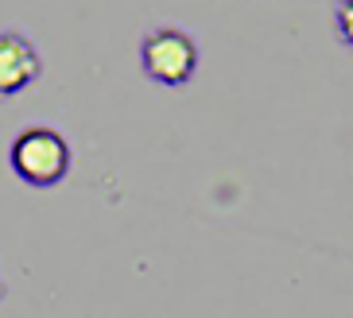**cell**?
Instances as JSON below:
<instances>
[{
    "mask_svg": "<svg viewBox=\"0 0 353 318\" xmlns=\"http://www.w3.org/2000/svg\"><path fill=\"white\" fill-rule=\"evenodd\" d=\"M74 163V152H70V140H66L59 128L51 124H32L23 128L8 148V167L20 183L35 186V190H51L59 186L70 175Z\"/></svg>",
    "mask_w": 353,
    "mask_h": 318,
    "instance_id": "obj_1",
    "label": "cell"
},
{
    "mask_svg": "<svg viewBox=\"0 0 353 318\" xmlns=\"http://www.w3.org/2000/svg\"><path fill=\"white\" fill-rule=\"evenodd\" d=\"M198 39L179 23H159V28L144 31L140 39V70L148 82L163 86V90H183L198 74Z\"/></svg>",
    "mask_w": 353,
    "mask_h": 318,
    "instance_id": "obj_2",
    "label": "cell"
},
{
    "mask_svg": "<svg viewBox=\"0 0 353 318\" xmlns=\"http://www.w3.org/2000/svg\"><path fill=\"white\" fill-rule=\"evenodd\" d=\"M0 299H4V279H0Z\"/></svg>",
    "mask_w": 353,
    "mask_h": 318,
    "instance_id": "obj_5",
    "label": "cell"
},
{
    "mask_svg": "<svg viewBox=\"0 0 353 318\" xmlns=\"http://www.w3.org/2000/svg\"><path fill=\"white\" fill-rule=\"evenodd\" d=\"M43 74V54L32 43L28 31L4 28L0 31V101L20 97L23 90H32Z\"/></svg>",
    "mask_w": 353,
    "mask_h": 318,
    "instance_id": "obj_3",
    "label": "cell"
},
{
    "mask_svg": "<svg viewBox=\"0 0 353 318\" xmlns=\"http://www.w3.org/2000/svg\"><path fill=\"white\" fill-rule=\"evenodd\" d=\"M334 35L345 51H353V0H338L334 4Z\"/></svg>",
    "mask_w": 353,
    "mask_h": 318,
    "instance_id": "obj_4",
    "label": "cell"
}]
</instances>
